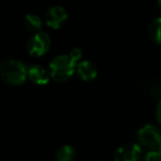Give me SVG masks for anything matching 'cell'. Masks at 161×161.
<instances>
[{"mask_svg": "<svg viewBox=\"0 0 161 161\" xmlns=\"http://www.w3.org/2000/svg\"><path fill=\"white\" fill-rule=\"evenodd\" d=\"M28 77L32 83L36 84V85H45L49 83L51 76L43 66L33 64L28 67Z\"/></svg>", "mask_w": 161, "mask_h": 161, "instance_id": "52a82bcc", "label": "cell"}, {"mask_svg": "<svg viewBox=\"0 0 161 161\" xmlns=\"http://www.w3.org/2000/svg\"><path fill=\"white\" fill-rule=\"evenodd\" d=\"M0 77L11 85H21L28 77V67L18 60H5L0 63Z\"/></svg>", "mask_w": 161, "mask_h": 161, "instance_id": "6da1fadb", "label": "cell"}, {"mask_svg": "<svg viewBox=\"0 0 161 161\" xmlns=\"http://www.w3.org/2000/svg\"><path fill=\"white\" fill-rule=\"evenodd\" d=\"M25 27L28 31L33 32V33H38L40 32L41 27H42V21H41L40 17L33 14H28L25 17Z\"/></svg>", "mask_w": 161, "mask_h": 161, "instance_id": "30bf717a", "label": "cell"}, {"mask_svg": "<svg viewBox=\"0 0 161 161\" xmlns=\"http://www.w3.org/2000/svg\"><path fill=\"white\" fill-rule=\"evenodd\" d=\"M67 20V11L62 6H53L45 14V23L51 29H60Z\"/></svg>", "mask_w": 161, "mask_h": 161, "instance_id": "8992f818", "label": "cell"}, {"mask_svg": "<svg viewBox=\"0 0 161 161\" xmlns=\"http://www.w3.org/2000/svg\"><path fill=\"white\" fill-rule=\"evenodd\" d=\"M77 63L69 54L58 55L51 61L49 65L50 76L55 82H66L74 75Z\"/></svg>", "mask_w": 161, "mask_h": 161, "instance_id": "7a4b0ae2", "label": "cell"}, {"mask_svg": "<svg viewBox=\"0 0 161 161\" xmlns=\"http://www.w3.org/2000/svg\"><path fill=\"white\" fill-rule=\"evenodd\" d=\"M148 32L152 42L161 45V17H157L151 21Z\"/></svg>", "mask_w": 161, "mask_h": 161, "instance_id": "9c48e42d", "label": "cell"}, {"mask_svg": "<svg viewBox=\"0 0 161 161\" xmlns=\"http://www.w3.org/2000/svg\"><path fill=\"white\" fill-rule=\"evenodd\" d=\"M69 55H71V58H73L76 63H80V58H82V56H83V53H82V50L80 49L74 47V49H72V51L69 52Z\"/></svg>", "mask_w": 161, "mask_h": 161, "instance_id": "4fadbf2b", "label": "cell"}, {"mask_svg": "<svg viewBox=\"0 0 161 161\" xmlns=\"http://www.w3.org/2000/svg\"><path fill=\"white\" fill-rule=\"evenodd\" d=\"M141 158V147L139 143L127 142L117 148L114 161H139Z\"/></svg>", "mask_w": 161, "mask_h": 161, "instance_id": "5b68a950", "label": "cell"}, {"mask_svg": "<svg viewBox=\"0 0 161 161\" xmlns=\"http://www.w3.org/2000/svg\"><path fill=\"white\" fill-rule=\"evenodd\" d=\"M156 118L158 120V123L161 125V99L159 101L158 105H157V108H156Z\"/></svg>", "mask_w": 161, "mask_h": 161, "instance_id": "5bb4252c", "label": "cell"}, {"mask_svg": "<svg viewBox=\"0 0 161 161\" xmlns=\"http://www.w3.org/2000/svg\"><path fill=\"white\" fill-rule=\"evenodd\" d=\"M51 47V38L47 32H38L34 33L31 38L29 39L27 44V50L30 53V55L36 56H42L49 51Z\"/></svg>", "mask_w": 161, "mask_h": 161, "instance_id": "277c9868", "label": "cell"}, {"mask_svg": "<svg viewBox=\"0 0 161 161\" xmlns=\"http://www.w3.org/2000/svg\"><path fill=\"white\" fill-rule=\"evenodd\" d=\"M142 161H161V153L158 150H149L145 154Z\"/></svg>", "mask_w": 161, "mask_h": 161, "instance_id": "7c38bea8", "label": "cell"}, {"mask_svg": "<svg viewBox=\"0 0 161 161\" xmlns=\"http://www.w3.org/2000/svg\"><path fill=\"white\" fill-rule=\"evenodd\" d=\"M137 140L140 146L156 150L161 142V130L152 124H147L137 131Z\"/></svg>", "mask_w": 161, "mask_h": 161, "instance_id": "3957f363", "label": "cell"}, {"mask_svg": "<svg viewBox=\"0 0 161 161\" xmlns=\"http://www.w3.org/2000/svg\"><path fill=\"white\" fill-rule=\"evenodd\" d=\"M76 72L78 76L85 82H90L97 77V69L91 61H80L76 65Z\"/></svg>", "mask_w": 161, "mask_h": 161, "instance_id": "ba28073f", "label": "cell"}, {"mask_svg": "<svg viewBox=\"0 0 161 161\" xmlns=\"http://www.w3.org/2000/svg\"><path fill=\"white\" fill-rule=\"evenodd\" d=\"M157 5H158V7H159V9L161 10V0H159L158 3H157Z\"/></svg>", "mask_w": 161, "mask_h": 161, "instance_id": "9a60e30c", "label": "cell"}, {"mask_svg": "<svg viewBox=\"0 0 161 161\" xmlns=\"http://www.w3.org/2000/svg\"><path fill=\"white\" fill-rule=\"evenodd\" d=\"M76 152L72 146L64 145L58 150L55 154V161H74Z\"/></svg>", "mask_w": 161, "mask_h": 161, "instance_id": "8fae6325", "label": "cell"}]
</instances>
